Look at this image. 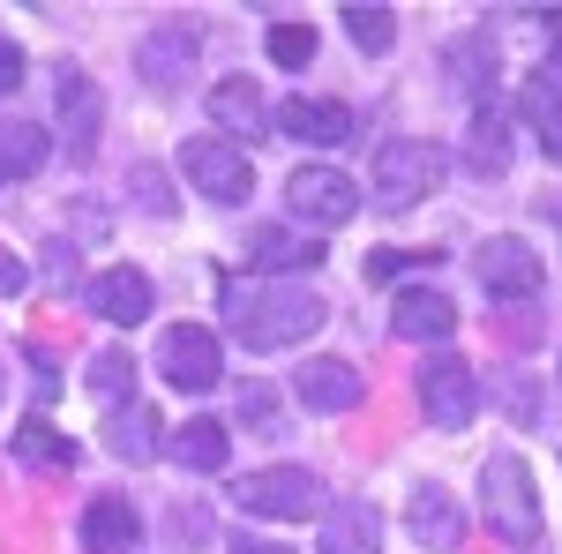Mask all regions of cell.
Wrapping results in <instances>:
<instances>
[{"label":"cell","mask_w":562,"mask_h":554,"mask_svg":"<svg viewBox=\"0 0 562 554\" xmlns=\"http://www.w3.org/2000/svg\"><path fill=\"white\" fill-rule=\"evenodd\" d=\"M15 450H23V457H38V465H76V442H68V434H53L45 420H23Z\"/></svg>","instance_id":"cell-28"},{"label":"cell","mask_w":562,"mask_h":554,"mask_svg":"<svg viewBox=\"0 0 562 554\" xmlns=\"http://www.w3.org/2000/svg\"><path fill=\"white\" fill-rule=\"evenodd\" d=\"M413 262H435V256H413V248H375L368 256V285H390L397 270H413Z\"/></svg>","instance_id":"cell-31"},{"label":"cell","mask_w":562,"mask_h":554,"mask_svg":"<svg viewBox=\"0 0 562 554\" xmlns=\"http://www.w3.org/2000/svg\"><path fill=\"white\" fill-rule=\"evenodd\" d=\"M465 158H473L480 172H503V166H510V128H503V113H495V105L473 113V128H465Z\"/></svg>","instance_id":"cell-25"},{"label":"cell","mask_w":562,"mask_h":554,"mask_svg":"<svg viewBox=\"0 0 562 554\" xmlns=\"http://www.w3.org/2000/svg\"><path fill=\"white\" fill-rule=\"evenodd\" d=\"M270 60L278 68H307L315 60V31L307 23H270Z\"/></svg>","instance_id":"cell-29"},{"label":"cell","mask_w":562,"mask_h":554,"mask_svg":"<svg viewBox=\"0 0 562 554\" xmlns=\"http://www.w3.org/2000/svg\"><path fill=\"white\" fill-rule=\"evenodd\" d=\"M442 172H450V158L435 150V143H383L375 150V203L383 211H413L420 195H435L442 188Z\"/></svg>","instance_id":"cell-3"},{"label":"cell","mask_w":562,"mask_h":554,"mask_svg":"<svg viewBox=\"0 0 562 554\" xmlns=\"http://www.w3.org/2000/svg\"><path fill=\"white\" fill-rule=\"evenodd\" d=\"M135 540H143V517L128 495H98L83 510V554H135Z\"/></svg>","instance_id":"cell-14"},{"label":"cell","mask_w":562,"mask_h":554,"mask_svg":"<svg viewBox=\"0 0 562 554\" xmlns=\"http://www.w3.org/2000/svg\"><path fill=\"white\" fill-rule=\"evenodd\" d=\"M225 315H233V338L248 352H285V344L315 338L330 323L323 293L307 285H256V293H225Z\"/></svg>","instance_id":"cell-1"},{"label":"cell","mask_w":562,"mask_h":554,"mask_svg":"<svg viewBox=\"0 0 562 554\" xmlns=\"http://www.w3.org/2000/svg\"><path fill=\"white\" fill-rule=\"evenodd\" d=\"M285 203H293V217H307V225H352V217H360V180L338 172V166H301L285 180Z\"/></svg>","instance_id":"cell-6"},{"label":"cell","mask_w":562,"mask_h":554,"mask_svg":"<svg viewBox=\"0 0 562 554\" xmlns=\"http://www.w3.org/2000/svg\"><path fill=\"white\" fill-rule=\"evenodd\" d=\"M128 188H135V211H150V217L173 211V195H166V172H158V166H135V172H128Z\"/></svg>","instance_id":"cell-30"},{"label":"cell","mask_w":562,"mask_h":554,"mask_svg":"<svg viewBox=\"0 0 562 554\" xmlns=\"http://www.w3.org/2000/svg\"><path fill=\"white\" fill-rule=\"evenodd\" d=\"M60 128H68V158L83 166L98 150V128H105V98H98V83L83 68H60Z\"/></svg>","instance_id":"cell-11"},{"label":"cell","mask_w":562,"mask_h":554,"mask_svg":"<svg viewBox=\"0 0 562 554\" xmlns=\"http://www.w3.org/2000/svg\"><path fill=\"white\" fill-rule=\"evenodd\" d=\"M23 285H31V270H23V256H8V248H0V299H15Z\"/></svg>","instance_id":"cell-33"},{"label":"cell","mask_w":562,"mask_h":554,"mask_svg":"<svg viewBox=\"0 0 562 554\" xmlns=\"http://www.w3.org/2000/svg\"><path fill=\"white\" fill-rule=\"evenodd\" d=\"M90 397H105V405L128 397L135 405V360L128 352H98V360H90Z\"/></svg>","instance_id":"cell-27"},{"label":"cell","mask_w":562,"mask_h":554,"mask_svg":"<svg viewBox=\"0 0 562 554\" xmlns=\"http://www.w3.org/2000/svg\"><path fill=\"white\" fill-rule=\"evenodd\" d=\"M383 547V510L375 502H330L323 510V554H375Z\"/></svg>","instance_id":"cell-15"},{"label":"cell","mask_w":562,"mask_h":554,"mask_svg":"<svg viewBox=\"0 0 562 554\" xmlns=\"http://www.w3.org/2000/svg\"><path fill=\"white\" fill-rule=\"evenodd\" d=\"M158 375H166L173 389H217V375H225L217 338L195 330V323H173V330L158 338Z\"/></svg>","instance_id":"cell-8"},{"label":"cell","mask_w":562,"mask_h":554,"mask_svg":"<svg viewBox=\"0 0 562 554\" xmlns=\"http://www.w3.org/2000/svg\"><path fill=\"white\" fill-rule=\"evenodd\" d=\"M135 68H143V83L150 90H173L188 68H195V38H188V23H166V31H150L143 53H135Z\"/></svg>","instance_id":"cell-18"},{"label":"cell","mask_w":562,"mask_h":554,"mask_svg":"<svg viewBox=\"0 0 562 554\" xmlns=\"http://www.w3.org/2000/svg\"><path fill=\"white\" fill-rule=\"evenodd\" d=\"M211 121H217V128H233V135H262V90L240 83V76L217 83L211 90Z\"/></svg>","instance_id":"cell-24"},{"label":"cell","mask_w":562,"mask_h":554,"mask_svg":"<svg viewBox=\"0 0 562 554\" xmlns=\"http://www.w3.org/2000/svg\"><path fill=\"white\" fill-rule=\"evenodd\" d=\"M45 128L38 121H0V180H31L45 166Z\"/></svg>","instance_id":"cell-23"},{"label":"cell","mask_w":562,"mask_h":554,"mask_svg":"<svg viewBox=\"0 0 562 554\" xmlns=\"http://www.w3.org/2000/svg\"><path fill=\"white\" fill-rule=\"evenodd\" d=\"M240 502H248V517H307V510H323V487H315V472L307 465H262L240 479Z\"/></svg>","instance_id":"cell-7"},{"label":"cell","mask_w":562,"mask_h":554,"mask_svg":"<svg viewBox=\"0 0 562 554\" xmlns=\"http://www.w3.org/2000/svg\"><path fill=\"white\" fill-rule=\"evenodd\" d=\"M240 420H248V427H262V434L278 427V405H270V389H262V383H248V389H240Z\"/></svg>","instance_id":"cell-32"},{"label":"cell","mask_w":562,"mask_h":554,"mask_svg":"<svg viewBox=\"0 0 562 554\" xmlns=\"http://www.w3.org/2000/svg\"><path fill=\"white\" fill-rule=\"evenodd\" d=\"M180 172H188L195 195H211V203H248V195H256V166H248V150H240L233 135H195V143L180 150Z\"/></svg>","instance_id":"cell-4"},{"label":"cell","mask_w":562,"mask_h":554,"mask_svg":"<svg viewBox=\"0 0 562 554\" xmlns=\"http://www.w3.org/2000/svg\"><path fill=\"white\" fill-rule=\"evenodd\" d=\"M307 412H352L360 397H368V375L352 368V360H307L301 375H293Z\"/></svg>","instance_id":"cell-13"},{"label":"cell","mask_w":562,"mask_h":554,"mask_svg":"<svg viewBox=\"0 0 562 554\" xmlns=\"http://www.w3.org/2000/svg\"><path fill=\"white\" fill-rule=\"evenodd\" d=\"M173 465H188V472H225V457H233V434L217 420H188V427H173Z\"/></svg>","instance_id":"cell-22"},{"label":"cell","mask_w":562,"mask_h":554,"mask_svg":"<svg viewBox=\"0 0 562 554\" xmlns=\"http://www.w3.org/2000/svg\"><path fill=\"white\" fill-rule=\"evenodd\" d=\"M480 285L495 299H532L540 293V256L525 248L518 233H495V240L480 248Z\"/></svg>","instance_id":"cell-9"},{"label":"cell","mask_w":562,"mask_h":554,"mask_svg":"<svg viewBox=\"0 0 562 554\" xmlns=\"http://www.w3.org/2000/svg\"><path fill=\"white\" fill-rule=\"evenodd\" d=\"M420 405H428V427L458 434V427H473V412H480V375L465 360L435 352V360H420Z\"/></svg>","instance_id":"cell-5"},{"label":"cell","mask_w":562,"mask_h":554,"mask_svg":"<svg viewBox=\"0 0 562 554\" xmlns=\"http://www.w3.org/2000/svg\"><path fill=\"white\" fill-rule=\"evenodd\" d=\"M480 495H487V524L510 540V547H532L540 540V502H532V465L518 450H495L480 465Z\"/></svg>","instance_id":"cell-2"},{"label":"cell","mask_w":562,"mask_h":554,"mask_svg":"<svg viewBox=\"0 0 562 554\" xmlns=\"http://www.w3.org/2000/svg\"><path fill=\"white\" fill-rule=\"evenodd\" d=\"M158 434H166L158 412H150V405H128V412H113V420H105V450H113L121 465H150V457L166 450Z\"/></svg>","instance_id":"cell-20"},{"label":"cell","mask_w":562,"mask_h":554,"mask_svg":"<svg viewBox=\"0 0 562 554\" xmlns=\"http://www.w3.org/2000/svg\"><path fill=\"white\" fill-rule=\"evenodd\" d=\"M248 262H256V270H315L323 248L301 240V233H285V225H256V233H248Z\"/></svg>","instance_id":"cell-21"},{"label":"cell","mask_w":562,"mask_h":554,"mask_svg":"<svg viewBox=\"0 0 562 554\" xmlns=\"http://www.w3.org/2000/svg\"><path fill=\"white\" fill-rule=\"evenodd\" d=\"M390 330H397V338H413V344L450 338V330H458V307H450V293L413 285V293H397V307H390Z\"/></svg>","instance_id":"cell-17"},{"label":"cell","mask_w":562,"mask_h":554,"mask_svg":"<svg viewBox=\"0 0 562 554\" xmlns=\"http://www.w3.org/2000/svg\"><path fill=\"white\" fill-rule=\"evenodd\" d=\"M405 524H413V540L435 547V554H450L458 540H465V510H458L442 487H420V495H413V510H405Z\"/></svg>","instance_id":"cell-19"},{"label":"cell","mask_w":562,"mask_h":554,"mask_svg":"<svg viewBox=\"0 0 562 554\" xmlns=\"http://www.w3.org/2000/svg\"><path fill=\"white\" fill-rule=\"evenodd\" d=\"M233 554H293V547H278V540H248V532H240V540H233Z\"/></svg>","instance_id":"cell-35"},{"label":"cell","mask_w":562,"mask_h":554,"mask_svg":"<svg viewBox=\"0 0 562 554\" xmlns=\"http://www.w3.org/2000/svg\"><path fill=\"white\" fill-rule=\"evenodd\" d=\"M150 307H158V293H150V278L128 270V262H113V270L90 278V315H105V323H121V330H135Z\"/></svg>","instance_id":"cell-10"},{"label":"cell","mask_w":562,"mask_h":554,"mask_svg":"<svg viewBox=\"0 0 562 554\" xmlns=\"http://www.w3.org/2000/svg\"><path fill=\"white\" fill-rule=\"evenodd\" d=\"M518 113H525V128L540 135V150L562 166V60H555V68H540V76L518 90Z\"/></svg>","instance_id":"cell-16"},{"label":"cell","mask_w":562,"mask_h":554,"mask_svg":"<svg viewBox=\"0 0 562 554\" xmlns=\"http://www.w3.org/2000/svg\"><path fill=\"white\" fill-rule=\"evenodd\" d=\"M15 83H23V53H15V45L0 38V98H8Z\"/></svg>","instance_id":"cell-34"},{"label":"cell","mask_w":562,"mask_h":554,"mask_svg":"<svg viewBox=\"0 0 562 554\" xmlns=\"http://www.w3.org/2000/svg\"><path fill=\"white\" fill-rule=\"evenodd\" d=\"M338 15H346V38L360 45V53H390V45H397V15H390V8L352 0V8H338Z\"/></svg>","instance_id":"cell-26"},{"label":"cell","mask_w":562,"mask_h":554,"mask_svg":"<svg viewBox=\"0 0 562 554\" xmlns=\"http://www.w3.org/2000/svg\"><path fill=\"white\" fill-rule=\"evenodd\" d=\"M278 128L293 135V143L338 150V143H352V105H338V98H285L278 105Z\"/></svg>","instance_id":"cell-12"},{"label":"cell","mask_w":562,"mask_h":554,"mask_svg":"<svg viewBox=\"0 0 562 554\" xmlns=\"http://www.w3.org/2000/svg\"><path fill=\"white\" fill-rule=\"evenodd\" d=\"M0 389H8V375H0Z\"/></svg>","instance_id":"cell-36"}]
</instances>
